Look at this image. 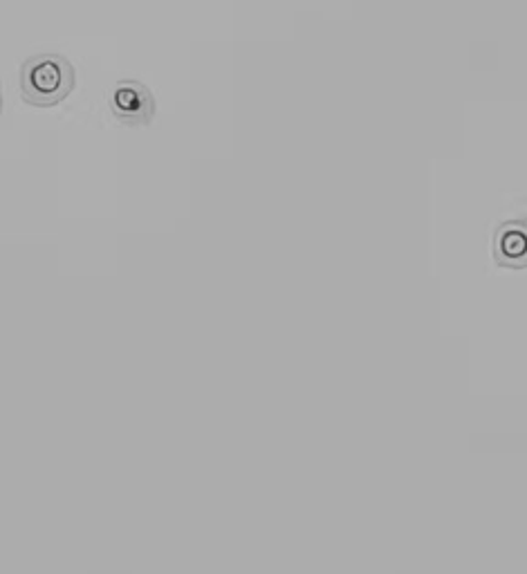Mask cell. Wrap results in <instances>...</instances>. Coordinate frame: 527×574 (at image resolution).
Segmentation results:
<instances>
[{"label": "cell", "instance_id": "6da1fadb", "mask_svg": "<svg viewBox=\"0 0 527 574\" xmlns=\"http://www.w3.org/2000/svg\"><path fill=\"white\" fill-rule=\"evenodd\" d=\"M75 88V68L62 56H34L21 73L23 99L32 106L62 103Z\"/></svg>", "mask_w": 527, "mask_h": 574}, {"label": "cell", "instance_id": "7a4b0ae2", "mask_svg": "<svg viewBox=\"0 0 527 574\" xmlns=\"http://www.w3.org/2000/svg\"><path fill=\"white\" fill-rule=\"evenodd\" d=\"M114 112L133 124H151L155 118V101L146 86L124 81L114 88Z\"/></svg>", "mask_w": 527, "mask_h": 574}, {"label": "cell", "instance_id": "3957f363", "mask_svg": "<svg viewBox=\"0 0 527 574\" xmlns=\"http://www.w3.org/2000/svg\"><path fill=\"white\" fill-rule=\"evenodd\" d=\"M494 256L516 269L527 267V222L507 220L494 239Z\"/></svg>", "mask_w": 527, "mask_h": 574}, {"label": "cell", "instance_id": "277c9868", "mask_svg": "<svg viewBox=\"0 0 527 574\" xmlns=\"http://www.w3.org/2000/svg\"><path fill=\"white\" fill-rule=\"evenodd\" d=\"M0 112H3V92H0Z\"/></svg>", "mask_w": 527, "mask_h": 574}]
</instances>
